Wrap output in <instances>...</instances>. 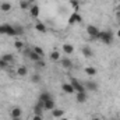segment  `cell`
Masks as SVG:
<instances>
[{"instance_id":"cell-1","label":"cell","mask_w":120,"mask_h":120,"mask_svg":"<svg viewBox=\"0 0 120 120\" xmlns=\"http://www.w3.org/2000/svg\"><path fill=\"white\" fill-rule=\"evenodd\" d=\"M98 39L101 42H103L105 45H110L113 42V34H112V31H102V32H99Z\"/></svg>"},{"instance_id":"cell-2","label":"cell","mask_w":120,"mask_h":120,"mask_svg":"<svg viewBox=\"0 0 120 120\" xmlns=\"http://www.w3.org/2000/svg\"><path fill=\"white\" fill-rule=\"evenodd\" d=\"M0 34H3V35H10V36H15L14 27L10 25V24H0Z\"/></svg>"},{"instance_id":"cell-3","label":"cell","mask_w":120,"mask_h":120,"mask_svg":"<svg viewBox=\"0 0 120 120\" xmlns=\"http://www.w3.org/2000/svg\"><path fill=\"white\" fill-rule=\"evenodd\" d=\"M70 84L73 85V88H74L75 92H87V91H85V87H84V84H82L81 81H78L77 78H71Z\"/></svg>"},{"instance_id":"cell-4","label":"cell","mask_w":120,"mask_h":120,"mask_svg":"<svg viewBox=\"0 0 120 120\" xmlns=\"http://www.w3.org/2000/svg\"><path fill=\"white\" fill-rule=\"evenodd\" d=\"M87 34L90 35V38L94 41V39H98V35H99V30L94 25H88L87 27Z\"/></svg>"},{"instance_id":"cell-5","label":"cell","mask_w":120,"mask_h":120,"mask_svg":"<svg viewBox=\"0 0 120 120\" xmlns=\"http://www.w3.org/2000/svg\"><path fill=\"white\" fill-rule=\"evenodd\" d=\"M80 22H82V17L75 11V13H73L71 15H70V18H68V24H80Z\"/></svg>"},{"instance_id":"cell-6","label":"cell","mask_w":120,"mask_h":120,"mask_svg":"<svg viewBox=\"0 0 120 120\" xmlns=\"http://www.w3.org/2000/svg\"><path fill=\"white\" fill-rule=\"evenodd\" d=\"M25 55L30 57L31 60H34V61H36V63H39V61H42V57L39 56V55H36L35 52H34V49H28V50H25Z\"/></svg>"},{"instance_id":"cell-7","label":"cell","mask_w":120,"mask_h":120,"mask_svg":"<svg viewBox=\"0 0 120 120\" xmlns=\"http://www.w3.org/2000/svg\"><path fill=\"white\" fill-rule=\"evenodd\" d=\"M43 110H45V105H43V102H42V101H38L36 105L34 106V113L42 116V112H43Z\"/></svg>"},{"instance_id":"cell-8","label":"cell","mask_w":120,"mask_h":120,"mask_svg":"<svg viewBox=\"0 0 120 120\" xmlns=\"http://www.w3.org/2000/svg\"><path fill=\"white\" fill-rule=\"evenodd\" d=\"M82 84L85 87V91H96L98 90V84L95 81H84Z\"/></svg>"},{"instance_id":"cell-9","label":"cell","mask_w":120,"mask_h":120,"mask_svg":"<svg viewBox=\"0 0 120 120\" xmlns=\"http://www.w3.org/2000/svg\"><path fill=\"white\" fill-rule=\"evenodd\" d=\"M61 90H63L64 94H74V92H75L74 88H73V85H71L70 82H63V84H61Z\"/></svg>"},{"instance_id":"cell-10","label":"cell","mask_w":120,"mask_h":120,"mask_svg":"<svg viewBox=\"0 0 120 120\" xmlns=\"http://www.w3.org/2000/svg\"><path fill=\"white\" fill-rule=\"evenodd\" d=\"M60 61H61V66H63L64 68H67V70L73 68V61H71V59H68V57H63V59H60Z\"/></svg>"},{"instance_id":"cell-11","label":"cell","mask_w":120,"mask_h":120,"mask_svg":"<svg viewBox=\"0 0 120 120\" xmlns=\"http://www.w3.org/2000/svg\"><path fill=\"white\" fill-rule=\"evenodd\" d=\"M30 13H31V17L32 18H36L38 15H39V13H41V10H39V7H38V4H32L30 8Z\"/></svg>"},{"instance_id":"cell-12","label":"cell","mask_w":120,"mask_h":120,"mask_svg":"<svg viewBox=\"0 0 120 120\" xmlns=\"http://www.w3.org/2000/svg\"><path fill=\"white\" fill-rule=\"evenodd\" d=\"M75 95H77V102L84 103L87 101V94L85 92H75Z\"/></svg>"},{"instance_id":"cell-13","label":"cell","mask_w":120,"mask_h":120,"mask_svg":"<svg viewBox=\"0 0 120 120\" xmlns=\"http://www.w3.org/2000/svg\"><path fill=\"white\" fill-rule=\"evenodd\" d=\"M43 105H45V109H48V110H53L55 109V101L52 98L48 99L46 102H43Z\"/></svg>"},{"instance_id":"cell-14","label":"cell","mask_w":120,"mask_h":120,"mask_svg":"<svg viewBox=\"0 0 120 120\" xmlns=\"http://www.w3.org/2000/svg\"><path fill=\"white\" fill-rule=\"evenodd\" d=\"M81 50H82V55H84L85 57H92V56H94V52H92V49H91L90 46H84Z\"/></svg>"},{"instance_id":"cell-15","label":"cell","mask_w":120,"mask_h":120,"mask_svg":"<svg viewBox=\"0 0 120 120\" xmlns=\"http://www.w3.org/2000/svg\"><path fill=\"white\" fill-rule=\"evenodd\" d=\"M63 115H64V110L63 109H53L52 110V116L53 117H56V119H60V117H63Z\"/></svg>"},{"instance_id":"cell-16","label":"cell","mask_w":120,"mask_h":120,"mask_svg":"<svg viewBox=\"0 0 120 120\" xmlns=\"http://www.w3.org/2000/svg\"><path fill=\"white\" fill-rule=\"evenodd\" d=\"M0 10L4 11V13L10 11V10H11V3H8V1H3V3L0 4Z\"/></svg>"},{"instance_id":"cell-17","label":"cell","mask_w":120,"mask_h":120,"mask_svg":"<svg viewBox=\"0 0 120 120\" xmlns=\"http://www.w3.org/2000/svg\"><path fill=\"white\" fill-rule=\"evenodd\" d=\"M63 50H64V53L71 55V53L74 52V46H73V45H70V43H64V45H63Z\"/></svg>"},{"instance_id":"cell-18","label":"cell","mask_w":120,"mask_h":120,"mask_svg":"<svg viewBox=\"0 0 120 120\" xmlns=\"http://www.w3.org/2000/svg\"><path fill=\"white\" fill-rule=\"evenodd\" d=\"M17 74H18V75H21V77H25V75L28 74V70H27V67H25V66H21V67H18V68H17Z\"/></svg>"},{"instance_id":"cell-19","label":"cell","mask_w":120,"mask_h":120,"mask_svg":"<svg viewBox=\"0 0 120 120\" xmlns=\"http://www.w3.org/2000/svg\"><path fill=\"white\" fill-rule=\"evenodd\" d=\"M35 30L39 31V32H42V34H45V32H46V27H45L43 22H39V21H38V22L35 24Z\"/></svg>"},{"instance_id":"cell-20","label":"cell","mask_w":120,"mask_h":120,"mask_svg":"<svg viewBox=\"0 0 120 120\" xmlns=\"http://www.w3.org/2000/svg\"><path fill=\"white\" fill-rule=\"evenodd\" d=\"M1 59L4 60L6 63H8V64H10V63H13V61H14V56H13L11 53H7V55H3V56H1Z\"/></svg>"},{"instance_id":"cell-21","label":"cell","mask_w":120,"mask_h":120,"mask_svg":"<svg viewBox=\"0 0 120 120\" xmlns=\"http://www.w3.org/2000/svg\"><path fill=\"white\" fill-rule=\"evenodd\" d=\"M60 59H61V57H60L59 50H53V52L50 53V60H53V61H59Z\"/></svg>"},{"instance_id":"cell-22","label":"cell","mask_w":120,"mask_h":120,"mask_svg":"<svg viewBox=\"0 0 120 120\" xmlns=\"http://www.w3.org/2000/svg\"><path fill=\"white\" fill-rule=\"evenodd\" d=\"M21 113H22V112H21L20 108H14V109L11 110V117H13V119H14V117H21Z\"/></svg>"},{"instance_id":"cell-23","label":"cell","mask_w":120,"mask_h":120,"mask_svg":"<svg viewBox=\"0 0 120 120\" xmlns=\"http://www.w3.org/2000/svg\"><path fill=\"white\" fill-rule=\"evenodd\" d=\"M14 27V31H15V36H20V35H22L24 34V27H21V25H13Z\"/></svg>"},{"instance_id":"cell-24","label":"cell","mask_w":120,"mask_h":120,"mask_svg":"<svg viewBox=\"0 0 120 120\" xmlns=\"http://www.w3.org/2000/svg\"><path fill=\"white\" fill-rule=\"evenodd\" d=\"M50 98H52V96H50V94H49V92H42L38 101H42V102H46V101H48V99H50Z\"/></svg>"},{"instance_id":"cell-25","label":"cell","mask_w":120,"mask_h":120,"mask_svg":"<svg viewBox=\"0 0 120 120\" xmlns=\"http://www.w3.org/2000/svg\"><path fill=\"white\" fill-rule=\"evenodd\" d=\"M20 7L22 8V10H28V8H31V4L28 0H21L20 1Z\"/></svg>"},{"instance_id":"cell-26","label":"cell","mask_w":120,"mask_h":120,"mask_svg":"<svg viewBox=\"0 0 120 120\" xmlns=\"http://www.w3.org/2000/svg\"><path fill=\"white\" fill-rule=\"evenodd\" d=\"M88 75H91V77H94L95 74H96V68L95 67H85V70H84Z\"/></svg>"},{"instance_id":"cell-27","label":"cell","mask_w":120,"mask_h":120,"mask_svg":"<svg viewBox=\"0 0 120 120\" xmlns=\"http://www.w3.org/2000/svg\"><path fill=\"white\" fill-rule=\"evenodd\" d=\"M34 52H35L36 55H39L41 57H43V56H45V52H43V49H42L41 46H35V48H34Z\"/></svg>"},{"instance_id":"cell-28","label":"cell","mask_w":120,"mask_h":120,"mask_svg":"<svg viewBox=\"0 0 120 120\" xmlns=\"http://www.w3.org/2000/svg\"><path fill=\"white\" fill-rule=\"evenodd\" d=\"M14 48L18 49V50H21V49L24 48V43H22L21 41H15V42H14Z\"/></svg>"},{"instance_id":"cell-29","label":"cell","mask_w":120,"mask_h":120,"mask_svg":"<svg viewBox=\"0 0 120 120\" xmlns=\"http://www.w3.org/2000/svg\"><path fill=\"white\" fill-rule=\"evenodd\" d=\"M7 67H8V63H6L3 59H0V68H1V70H6Z\"/></svg>"},{"instance_id":"cell-30","label":"cell","mask_w":120,"mask_h":120,"mask_svg":"<svg viewBox=\"0 0 120 120\" xmlns=\"http://www.w3.org/2000/svg\"><path fill=\"white\" fill-rule=\"evenodd\" d=\"M41 81V75L39 74H34L32 75V82H39Z\"/></svg>"},{"instance_id":"cell-31","label":"cell","mask_w":120,"mask_h":120,"mask_svg":"<svg viewBox=\"0 0 120 120\" xmlns=\"http://www.w3.org/2000/svg\"><path fill=\"white\" fill-rule=\"evenodd\" d=\"M70 4H71V6H73L75 10L78 8V0H70Z\"/></svg>"},{"instance_id":"cell-32","label":"cell","mask_w":120,"mask_h":120,"mask_svg":"<svg viewBox=\"0 0 120 120\" xmlns=\"http://www.w3.org/2000/svg\"><path fill=\"white\" fill-rule=\"evenodd\" d=\"M32 120H42V116H39V115H34Z\"/></svg>"},{"instance_id":"cell-33","label":"cell","mask_w":120,"mask_h":120,"mask_svg":"<svg viewBox=\"0 0 120 120\" xmlns=\"http://www.w3.org/2000/svg\"><path fill=\"white\" fill-rule=\"evenodd\" d=\"M92 120H101V119H99V117H94Z\"/></svg>"},{"instance_id":"cell-34","label":"cell","mask_w":120,"mask_h":120,"mask_svg":"<svg viewBox=\"0 0 120 120\" xmlns=\"http://www.w3.org/2000/svg\"><path fill=\"white\" fill-rule=\"evenodd\" d=\"M60 120H68V119H66V117H60Z\"/></svg>"},{"instance_id":"cell-35","label":"cell","mask_w":120,"mask_h":120,"mask_svg":"<svg viewBox=\"0 0 120 120\" xmlns=\"http://www.w3.org/2000/svg\"><path fill=\"white\" fill-rule=\"evenodd\" d=\"M117 36H119V38H120V30L117 31Z\"/></svg>"},{"instance_id":"cell-36","label":"cell","mask_w":120,"mask_h":120,"mask_svg":"<svg viewBox=\"0 0 120 120\" xmlns=\"http://www.w3.org/2000/svg\"><path fill=\"white\" fill-rule=\"evenodd\" d=\"M61 1H67V0H61Z\"/></svg>"},{"instance_id":"cell-37","label":"cell","mask_w":120,"mask_h":120,"mask_svg":"<svg viewBox=\"0 0 120 120\" xmlns=\"http://www.w3.org/2000/svg\"><path fill=\"white\" fill-rule=\"evenodd\" d=\"M119 10H120V6H119Z\"/></svg>"}]
</instances>
